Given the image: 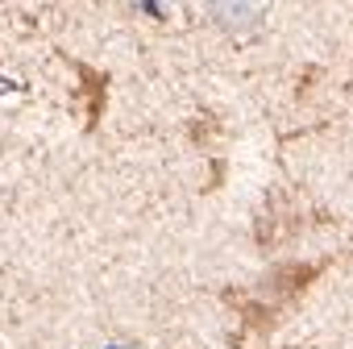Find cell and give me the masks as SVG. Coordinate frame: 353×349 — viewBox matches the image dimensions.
<instances>
[{
	"mask_svg": "<svg viewBox=\"0 0 353 349\" xmlns=\"http://www.w3.org/2000/svg\"><path fill=\"white\" fill-rule=\"evenodd\" d=\"M212 17L225 21V26H233V30H245V26H258L262 21L258 9H212Z\"/></svg>",
	"mask_w": 353,
	"mask_h": 349,
	"instance_id": "cell-2",
	"label": "cell"
},
{
	"mask_svg": "<svg viewBox=\"0 0 353 349\" xmlns=\"http://www.w3.org/2000/svg\"><path fill=\"white\" fill-rule=\"evenodd\" d=\"M79 79H83V92H88V108H92V117H88V129H96V121H100V108H104V96H108V79L104 75H96L92 67H79Z\"/></svg>",
	"mask_w": 353,
	"mask_h": 349,
	"instance_id": "cell-1",
	"label": "cell"
}]
</instances>
